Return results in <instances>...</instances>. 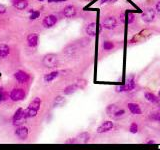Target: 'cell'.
Listing matches in <instances>:
<instances>
[{"label": "cell", "instance_id": "obj_1", "mask_svg": "<svg viewBox=\"0 0 160 150\" xmlns=\"http://www.w3.org/2000/svg\"><path fill=\"white\" fill-rule=\"evenodd\" d=\"M40 106H41V99L39 97H35L34 99L30 102L29 106L25 110L27 118H32V117L36 116L38 111H39L40 109Z\"/></svg>", "mask_w": 160, "mask_h": 150}, {"label": "cell", "instance_id": "obj_2", "mask_svg": "<svg viewBox=\"0 0 160 150\" xmlns=\"http://www.w3.org/2000/svg\"><path fill=\"white\" fill-rule=\"evenodd\" d=\"M42 64L46 68H56L59 64V58L55 53H48L43 56Z\"/></svg>", "mask_w": 160, "mask_h": 150}, {"label": "cell", "instance_id": "obj_3", "mask_svg": "<svg viewBox=\"0 0 160 150\" xmlns=\"http://www.w3.org/2000/svg\"><path fill=\"white\" fill-rule=\"evenodd\" d=\"M136 87V83H135L134 77L131 76V77H128L126 79V83L124 85H118L115 87V91L118 92V93H124V92H130L132 90L135 89Z\"/></svg>", "mask_w": 160, "mask_h": 150}, {"label": "cell", "instance_id": "obj_4", "mask_svg": "<svg viewBox=\"0 0 160 150\" xmlns=\"http://www.w3.org/2000/svg\"><path fill=\"white\" fill-rule=\"evenodd\" d=\"M27 119L25 110H23V108H18L17 110L15 111L14 115L12 117V123L14 126H19V125H22L23 122Z\"/></svg>", "mask_w": 160, "mask_h": 150}, {"label": "cell", "instance_id": "obj_5", "mask_svg": "<svg viewBox=\"0 0 160 150\" xmlns=\"http://www.w3.org/2000/svg\"><path fill=\"white\" fill-rule=\"evenodd\" d=\"M101 25L104 29L107 30H113L115 29L118 25L117 19L114 16H106L105 18H103L101 22Z\"/></svg>", "mask_w": 160, "mask_h": 150}, {"label": "cell", "instance_id": "obj_6", "mask_svg": "<svg viewBox=\"0 0 160 150\" xmlns=\"http://www.w3.org/2000/svg\"><path fill=\"white\" fill-rule=\"evenodd\" d=\"M9 98L14 102L21 101V100H23L25 98V91L22 88H14L11 90Z\"/></svg>", "mask_w": 160, "mask_h": 150}, {"label": "cell", "instance_id": "obj_7", "mask_svg": "<svg viewBox=\"0 0 160 150\" xmlns=\"http://www.w3.org/2000/svg\"><path fill=\"white\" fill-rule=\"evenodd\" d=\"M155 15H156V10H154L153 8H146L144 11L142 12L141 18L144 22L151 23L155 19Z\"/></svg>", "mask_w": 160, "mask_h": 150}, {"label": "cell", "instance_id": "obj_8", "mask_svg": "<svg viewBox=\"0 0 160 150\" xmlns=\"http://www.w3.org/2000/svg\"><path fill=\"white\" fill-rule=\"evenodd\" d=\"M113 128H114V123L112 121H110V120H107V121H103L99 125L97 129H96V132L98 134H103V133L110 132Z\"/></svg>", "mask_w": 160, "mask_h": 150}, {"label": "cell", "instance_id": "obj_9", "mask_svg": "<svg viewBox=\"0 0 160 150\" xmlns=\"http://www.w3.org/2000/svg\"><path fill=\"white\" fill-rule=\"evenodd\" d=\"M14 134L16 137L18 139H20V140H26L27 137H28V134H29V130H28V128L26 126H24V125H19V126H17V128L15 129Z\"/></svg>", "mask_w": 160, "mask_h": 150}, {"label": "cell", "instance_id": "obj_10", "mask_svg": "<svg viewBox=\"0 0 160 150\" xmlns=\"http://www.w3.org/2000/svg\"><path fill=\"white\" fill-rule=\"evenodd\" d=\"M57 21H58V18L54 14H49V15H46L45 17L43 18L42 25L45 27V28H51V27H53L55 24L57 23Z\"/></svg>", "mask_w": 160, "mask_h": 150}, {"label": "cell", "instance_id": "obj_11", "mask_svg": "<svg viewBox=\"0 0 160 150\" xmlns=\"http://www.w3.org/2000/svg\"><path fill=\"white\" fill-rule=\"evenodd\" d=\"M14 78L18 81V83L24 84L28 82L30 76L28 73H26L25 71H23V70H17V71L14 73Z\"/></svg>", "mask_w": 160, "mask_h": 150}, {"label": "cell", "instance_id": "obj_12", "mask_svg": "<svg viewBox=\"0 0 160 150\" xmlns=\"http://www.w3.org/2000/svg\"><path fill=\"white\" fill-rule=\"evenodd\" d=\"M77 14V9L74 5H66L63 8V15L66 18H72Z\"/></svg>", "mask_w": 160, "mask_h": 150}, {"label": "cell", "instance_id": "obj_13", "mask_svg": "<svg viewBox=\"0 0 160 150\" xmlns=\"http://www.w3.org/2000/svg\"><path fill=\"white\" fill-rule=\"evenodd\" d=\"M38 42H39V36H38L37 33H30L27 36V44H28L29 47L35 48L38 45Z\"/></svg>", "mask_w": 160, "mask_h": 150}, {"label": "cell", "instance_id": "obj_14", "mask_svg": "<svg viewBox=\"0 0 160 150\" xmlns=\"http://www.w3.org/2000/svg\"><path fill=\"white\" fill-rule=\"evenodd\" d=\"M127 108H128V110L130 111V113L133 114V115H140V114H142L141 107H140V105L138 103L129 102L127 104Z\"/></svg>", "mask_w": 160, "mask_h": 150}, {"label": "cell", "instance_id": "obj_15", "mask_svg": "<svg viewBox=\"0 0 160 150\" xmlns=\"http://www.w3.org/2000/svg\"><path fill=\"white\" fill-rule=\"evenodd\" d=\"M85 32L88 36L90 37H95L96 36V23L94 21L92 22H89L85 27Z\"/></svg>", "mask_w": 160, "mask_h": 150}, {"label": "cell", "instance_id": "obj_16", "mask_svg": "<svg viewBox=\"0 0 160 150\" xmlns=\"http://www.w3.org/2000/svg\"><path fill=\"white\" fill-rule=\"evenodd\" d=\"M78 47H79V45L77 44V43H70V44H68L64 48L63 52H64V54H66V55H69V56L73 55V54L78 50Z\"/></svg>", "mask_w": 160, "mask_h": 150}, {"label": "cell", "instance_id": "obj_17", "mask_svg": "<svg viewBox=\"0 0 160 150\" xmlns=\"http://www.w3.org/2000/svg\"><path fill=\"white\" fill-rule=\"evenodd\" d=\"M144 97L146 98L147 101H149L150 103H153V104H157L159 103L160 101V98L158 95H155L152 92H149V91H146L144 92Z\"/></svg>", "mask_w": 160, "mask_h": 150}, {"label": "cell", "instance_id": "obj_18", "mask_svg": "<svg viewBox=\"0 0 160 150\" xmlns=\"http://www.w3.org/2000/svg\"><path fill=\"white\" fill-rule=\"evenodd\" d=\"M59 74H60V72L58 71V70H54V71H51V72H49V73H47V74L44 75L43 79L46 83H50L58 77Z\"/></svg>", "mask_w": 160, "mask_h": 150}, {"label": "cell", "instance_id": "obj_19", "mask_svg": "<svg viewBox=\"0 0 160 150\" xmlns=\"http://www.w3.org/2000/svg\"><path fill=\"white\" fill-rule=\"evenodd\" d=\"M120 107L118 106L117 104H115V103H111V104H109L108 106L106 107V113L108 114L109 117H111V118H113L115 115V113L118 111V109H119Z\"/></svg>", "mask_w": 160, "mask_h": 150}, {"label": "cell", "instance_id": "obj_20", "mask_svg": "<svg viewBox=\"0 0 160 150\" xmlns=\"http://www.w3.org/2000/svg\"><path fill=\"white\" fill-rule=\"evenodd\" d=\"M13 6L18 10H24L28 7V1L27 0H15L13 2Z\"/></svg>", "mask_w": 160, "mask_h": 150}, {"label": "cell", "instance_id": "obj_21", "mask_svg": "<svg viewBox=\"0 0 160 150\" xmlns=\"http://www.w3.org/2000/svg\"><path fill=\"white\" fill-rule=\"evenodd\" d=\"M77 139L79 143H88L91 139V136L88 132H81L77 135Z\"/></svg>", "mask_w": 160, "mask_h": 150}, {"label": "cell", "instance_id": "obj_22", "mask_svg": "<svg viewBox=\"0 0 160 150\" xmlns=\"http://www.w3.org/2000/svg\"><path fill=\"white\" fill-rule=\"evenodd\" d=\"M78 86H77V84H70V85L66 86L64 89H63V94L64 95H71L73 94L74 92H76L77 90H78Z\"/></svg>", "mask_w": 160, "mask_h": 150}, {"label": "cell", "instance_id": "obj_23", "mask_svg": "<svg viewBox=\"0 0 160 150\" xmlns=\"http://www.w3.org/2000/svg\"><path fill=\"white\" fill-rule=\"evenodd\" d=\"M9 53H10L9 46L4 44V43L0 44V58H5V57L9 55Z\"/></svg>", "mask_w": 160, "mask_h": 150}, {"label": "cell", "instance_id": "obj_24", "mask_svg": "<svg viewBox=\"0 0 160 150\" xmlns=\"http://www.w3.org/2000/svg\"><path fill=\"white\" fill-rule=\"evenodd\" d=\"M114 47H115L114 43L112 41H110V40H105V41L102 43V48H103V50H105V51L112 50V49H114Z\"/></svg>", "mask_w": 160, "mask_h": 150}, {"label": "cell", "instance_id": "obj_25", "mask_svg": "<svg viewBox=\"0 0 160 150\" xmlns=\"http://www.w3.org/2000/svg\"><path fill=\"white\" fill-rule=\"evenodd\" d=\"M125 19H127V21H128L129 24H132L135 21L134 13L133 12H130V11H126L125 12Z\"/></svg>", "mask_w": 160, "mask_h": 150}, {"label": "cell", "instance_id": "obj_26", "mask_svg": "<svg viewBox=\"0 0 160 150\" xmlns=\"http://www.w3.org/2000/svg\"><path fill=\"white\" fill-rule=\"evenodd\" d=\"M139 130V127H138V124L136 123V122H132L130 124V126H129V131L132 134H136L137 132H138Z\"/></svg>", "mask_w": 160, "mask_h": 150}, {"label": "cell", "instance_id": "obj_27", "mask_svg": "<svg viewBox=\"0 0 160 150\" xmlns=\"http://www.w3.org/2000/svg\"><path fill=\"white\" fill-rule=\"evenodd\" d=\"M29 13H30V16H29L30 20H35V19H37L40 16V12L38 11V10L31 9V10H29Z\"/></svg>", "mask_w": 160, "mask_h": 150}, {"label": "cell", "instance_id": "obj_28", "mask_svg": "<svg viewBox=\"0 0 160 150\" xmlns=\"http://www.w3.org/2000/svg\"><path fill=\"white\" fill-rule=\"evenodd\" d=\"M149 118L153 121H158L160 122V110H157L155 112H152L149 115Z\"/></svg>", "mask_w": 160, "mask_h": 150}, {"label": "cell", "instance_id": "obj_29", "mask_svg": "<svg viewBox=\"0 0 160 150\" xmlns=\"http://www.w3.org/2000/svg\"><path fill=\"white\" fill-rule=\"evenodd\" d=\"M125 114H126L125 109L119 108V109H118L117 112L115 113V115H114V117H113V118H114V119H119V118H121V117H123L124 115H125Z\"/></svg>", "mask_w": 160, "mask_h": 150}, {"label": "cell", "instance_id": "obj_30", "mask_svg": "<svg viewBox=\"0 0 160 150\" xmlns=\"http://www.w3.org/2000/svg\"><path fill=\"white\" fill-rule=\"evenodd\" d=\"M76 84L79 89H84L87 85V82H86V80H84V79H79V80L76 82Z\"/></svg>", "mask_w": 160, "mask_h": 150}, {"label": "cell", "instance_id": "obj_31", "mask_svg": "<svg viewBox=\"0 0 160 150\" xmlns=\"http://www.w3.org/2000/svg\"><path fill=\"white\" fill-rule=\"evenodd\" d=\"M0 97H1V99L3 100V101L8 99V94L6 93V91H5L2 86H0Z\"/></svg>", "mask_w": 160, "mask_h": 150}, {"label": "cell", "instance_id": "obj_32", "mask_svg": "<svg viewBox=\"0 0 160 150\" xmlns=\"http://www.w3.org/2000/svg\"><path fill=\"white\" fill-rule=\"evenodd\" d=\"M65 143L67 144H74V143H79L77 137H72V138H68L67 140H65Z\"/></svg>", "mask_w": 160, "mask_h": 150}, {"label": "cell", "instance_id": "obj_33", "mask_svg": "<svg viewBox=\"0 0 160 150\" xmlns=\"http://www.w3.org/2000/svg\"><path fill=\"white\" fill-rule=\"evenodd\" d=\"M6 10H7V8H6V6H5V5L0 4V15L4 14V13L6 12Z\"/></svg>", "mask_w": 160, "mask_h": 150}, {"label": "cell", "instance_id": "obj_34", "mask_svg": "<svg viewBox=\"0 0 160 150\" xmlns=\"http://www.w3.org/2000/svg\"><path fill=\"white\" fill-rule=\"evenodd\" d=\"M117 0H100V4H105V3H115Z\"/></svg>", "mask_w": 160, "mask_h": 150}, {"label": "cell", "instance_id": "obj_35", "mask_svg": "<svg viewBox=\"0 0 160 150\" xmlns=\"http://www.w3.org/2000/svg\"><path fill=\"white\" fill-rule=\"evenodd\" d=\"M64 101V98H63L62 96H57L56 97V99H55V103H61V102H63Z\"/></svg>", "mask_w": 160, "mask_h": 150}, {"label": "cell", "instance_id": "obj_36", "mask_svg": "<svg viewBox=\"0 0 160 150\" xmlns=\"http://www.w3.org/2000/svg\"><path fill=\"white\" fill-rule=\"evenodd\" d=\"M48 3H58V2H64L67 0H47Z\"/></svg>", "mask_w": 160, "mask_h": 150}, {"label": "cell", "instance_id": "obj_37", "mask_svg": "<svg viewBox=\"0 0 160 150\" xmlns=\"http://www.w3.org/2000/svg\"><path fill=\"white\" fill-rule=\"evenodd\" d=\"M155 10H156V11L158 12V13H160V1H158V2L156 3V5H155Z\"/></svg>", "mask_w": 160, "mask_h": 150}, {"label": "cell", "instance_id": "obj_38", "mask_svg": "<svg viewBox=\"0 0 160 150\" xmlns=\"http://www.w3.org/2000/svg\"><path fill=\"white\" fill-rule=\"evenodd\" d=\"M146 143H147V144H155L156 142L154 140H147V141H146Z\"/></svg>", "mask_w": 160, "mask_h": 150}, {"label": "cell", "instance_id": "obj_39", "mask_svg": "<svg viewBox=\"0 0 160 150\" xmlns=\"http://www.w3.org/2000/svg\"><path fill=\"white\" fill-rule=\"evenodd\" d=\"M158 96H159V98H160V90L158 91Z\"/></svg>", "mask_w": 160, "mask_h": 150}, {"label": "cell", "instance_id": "obj_40", "mask_svg": "<svg viewBox=\"0 0 160 150\" xmlns=\"http://www.w3.org/2000/svg\"><path fill=\"white\" fill-rule=\"evenodd\" d=\"M2 101H3V100H2V99H1V97H0V103H1Z\"/></svg>", "mask_w": 160, "mask_h": 150}, {"label": "cell", "instance_id": "obj_41", "mask_svg": "<svg viewBox=\"0 0 160 150\" xmlns=\"http://www.w3.org/2000/svg\"><path fill=\"white\" fill-rule=\"evenodd\" d=\"M38 1H40V2H42V1H45V0H38Z\"/></svg>", "mask_w": 160, "mask_h": 150}, {"label": "cell", "instance_id": "obj_42", "mask_svg": "<svg viewBox=\"0 0 160 150\" xmlns=\"http://www.w3.org/2000/svg\"><path fill=\"white\" fill-rule=\"evenodd\" d=\"M158 110H160V105H159V108H158Z\"/></svg>", "mask_w": 160, "mask_h": 150}]
</instances>
